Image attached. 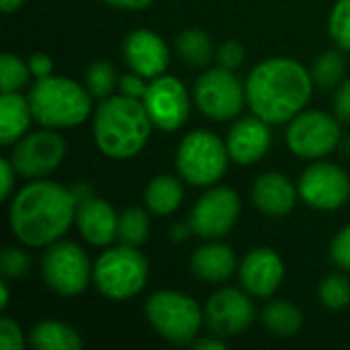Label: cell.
Wrapping results in <instances>:
<instances>
[{"label":"cell","mask_w":350,"mask_h":350,"mask_svg":"<svg viewBox=\"0 0 350 350\" xmlns=\"http://www.w3.org/2000/svg\"><path fill=\"white\" fill-rule=\"evenodd\" d=\"M31 269V258L25 250L21 248H6L0 254V275L2 279H21L29 273Z\"/></svg>","instance_id":"33"},{"label":"cell","mask_w":350,"mask_h":350,"mask_svg":"<svg viewBox=\"0 0 350 350\" xmlns=\"http://www.w3.org/2000/svg\"><path fill=\"white\" fill-rule=\"evenodd\" d=\"M31 68L27 62L12 53H2L0 57V88L2 92H18L31 80Z\"/></svg>","instance_id":"29"},{"label":"cell","mask_w":350,"mask_h":350,"mask_svg":"<svg viewBox=\"0 0 350 350\" xmlns=\"http://www.w3.org/2000/svg\"><path fill=\"white\" fill-rule=\"evenodd\" d=\"M193 349L195 350H224L226 349V342H224V338H219V336H213V338H203V340H197V342L193 345Z\"/></svg>","instance_id":"42"},{"label":"cell","mask_w":350,"mask_h":350,"mask_svg":"<svg viewBox=\"0 0 350 350\" xmlns=\"http://www.w3.org/2000/svg\"><path fill=\"white\" fill-rule=\"evenodd\" d=\"M0 349L2 350H23L25 349V334L21 330V326L4 316L0 320Z\"/></svg>","instance_id":"34"},{"label":"cell","mask_w":350,"mask_h":350,"mask_svg":"<svg viewBox=\"0 0 350 350\" xmlns=\"http://www.w3.org/2000/svg\"><path fill=\"white\" fill-rule=\"evenodd\" d=\"M328 29L334 43L342 51H350V0H336L330 12Z\"/></svg>","instance_id":"32"},{"label":"cell","mask_w":350,"mask_h":350,"mask_svg":"<svg viewBox=\"0 0 350 350\" xmlns=\"http://www.w3.org/2000/svg\"><path fill=\"white\" fill-rule=\"evenodd\" d=\"M41 275L53 293L74 297L86 291L92 279V267L82 246L70 240H57L41 256Z\"/></svg>","instance_id":"8"},{"label":"cell","mask_w":350,"mask_h":350,"mask_svg":"<svg viewBox=\"0 0 350 350\" xmlns=\"http://www.w3.org/2000/svg\"><path fill=\"white\" fill-rule=\"evenodd\" d=\"M299 191L281 172H265L252 185L254 207L271 217H281L293 211Z\"/></svg>","instance_id":"20"},{"label":"cell","mask_w":350,"mask_h":350,"mask_svg":"<svg viewBox=\"0 0 350 350\" xmlns=\"http://www.w3.org/2000/svg\"><path fill=\"white\" fill-rule=\"evenodd\" d=\"M103 2L121 10H142V8H148L154 0H103Z\"/></svg>","instance_id":"41"},{"label":"cell","mask_w":350,"mask_h":350,"mask_svg":"<svg viewBox=\"0 0 350 350\" xmlns=\"http://www.w3.org/2000/svg\"><path fill=\"white\" fill-rule=\"evenodd\" d=\"M29 96L18 92H2L0 96V144H16L33 121Z\"/></svg>","instance_id":"22"},{"label":"cell","mask_w":350,"mask_h":350,"mask_svg":"<svg viewBox=\"0 0 350 350\" xmlns=\"http://www.w3.org/2000/svg\"><path fill=\"white\" fill-rule=\"evenodd\" d=\"M29 68H31V74L39 80V78H45V76H51V72H53V62H51V57L47 55V53H41V51H37V53H33L31 57H29Z\"/></svg>","instance_id":"40"},{"label":"cell","mask_w":350,"mask_h":350,"mask_svg":"<svg viewBox=\"0 0 350 350\" xmlns=\"http://www.w3.org/2000/svg\"><path fill=\"white\" fill-rule=\"evenodd\" d=\"M119 90H121V94H125V96H131V98H144V94H146V90H148V82H146V78L142 76V74H137V72H129V74H123L121 78H119Z\"/></svg>","instance_id":"37"},{"label":"cell","mask_w":350,"mask_h":350,"mask_svg":"<svg viewBox=\"0 0 350 350\" xmlns=\"http://www.w3.org/2000/svg\"><path fill=\"white\" fill-rule=\"evenodd\" d=\"M314 78L299 62L271 57L252 68L246 80V103L267 123H287L312 98Z\"/></svg>","instance_id":"2"},{"label":"cell","mask_w":350,"mask_h":350,"mask_svg":"<svg viewBox=\"0 0 350 350\" xmlns=\"http://www.w3.org/2000/svg\"><path fill=\"white\" fill-rule=\"evenodd\" d=\"M345 70H347L345 55L336 49H328V51L320 53L318 59L314 62V68H312L314 84L322 90L338 88L342 84Z\"/></svg>","instance_id":"27"},{"label":"cell","mask_w":350,"mask_h":350,"mask_svg":"<svg viewBox=\"0 0 350 350\" xmlns=\"http://www.w3.org/2000/svg\"><path fill=\"white\" fill-rule=\"evenodd\" d=\"M148 275V258L135 246L125 244L105 250L92 267V281L96 289L113 301L135 297L146 287Z\"/></svg>","instance_id":"5"},{"label":"cell","mask_w":350,"mask_h":350,"mask_svg":"<svg viewBox=\"0 0 350 350\" xmlns=\"http://www.w3.org/2000/svg\"><path fill=\"white\" fill-rule=\"evenodd\" d=\"M256 318L250 297L234 287L215 291L205 304V324L213 336L232 338L252 326Z\"/></svg>","instance_id":"15"},{"label":"cell","mask_w":350,"mask_h":350,"mask_svg":"<svg viewBox=\"0 0 350 350\" xmlns=\"http://www.w3.org/2000/svg\"><path fill=\"white\" fill-rule=\"evenodd\" d=\"M189 232H193L191 224H189V226H183V228H180V226H176V228L172 230V240H176V242H178V240H185Z\"/></svg>","instance_id":"44"},{"label":"cell","mask_w":350,"mask_h":350,"mask_svg":"<svg viewBox=\"0 0 350 350\" xmlns=\"http://www.w3.org/2000/svg\"><path fill=\"white\" fill-rule=\"evenodd\" d=\"M230 160L226 139L207 129L187 133L176 150V170L193 187H213L226 174Z\"/></svg>","instance_id":"7"},{"label":"cell","mask_w":350,"mask_h":350,"mask_svg":"<svg viewBox=\"0 0 350 350\" xmlns=\"http://www.w3.org/2000/svg\"><path fill=\"white\" fill-rule=\"evenodd\" d=\"M271 142H273L271 123H267L256 115L238 119L230 127L226 137L230 158L242 166L262 160L271 148Z\"/></svg>","instance_id":"18"},{"label":"cell","mask_w":350,"mask_h":350,"mask_svg":"<svg viewBox=\"0 0 350 350\" xmlns=\"http://www.w3.org/2000/svg\"><path fill=\"white\" fill-rule=\"evenodd\" d=\"M242 211L236 191L228 187H213L199 197L189 213L193 234L203 240H219L232 232Z\"/></svg>","instance_id":"12"},{"label":"cell","mask_w":350,"mask_h":350,"mask_svg":"<svg viewBox=\"0 0 350 350\" xmlns=\"http://www.w3.org/2000/svg\"><path fill=\"white\" fill-rule=\"evenodd\" d=\"M178 55L195 68H203L213 59V41L201 29H187L176 37Z\"/></svg>","instance_id":"26"},{"label":"cell","mask_w":350,"mask_h":350,"mask_svg":"<svg viewBox=\"0 0 350 350\" xmlns=\"http://www.w3.org/2000/svg\"><path fill=\"white\" fill-rule=\"evenodd\" d=\"M29 345L37 350H78L82 349V338L64 322L43 320L31 328Z\"/></svg>","instance_id":"24"},{"label":"cell","mask_w":350,"mask_h":350,"mask_svg":"<svg viewBox=\"0 0 350 350\" xmlns=\"http://www.w3.org/2000/svg\"><path fill=\"white\" fill-rule=\"evenodd\" d=\"M23 4H25V0H0V8H2V12H6V14L18 10Z\"/></svg>","instance_id":"43"},{"label":"cell","mask_w":350,"mask_h":350,"mask_svg":"<svg viewBox=\"0 0 350 350\" xmlns=\"http://www.w3.org/2000/svg\"><path fill=\"white\" fill-rule=\"evenodd\" d=\"M297 191L310 207L320 211H336L350 199V178L340 166L332 162H316L304 170Z\"/></svg>","instance_id":"14"},{"label":"cell","mask_w":350,"mask_h":350,"mask_svg":"<svg viewBox=\"0 0 350 350\" xmlns=\"http://www.w3.org/2000/svg\"><path fill=\"white\" fill-rule=\"evenodd\" d=\"M318 297L328 310H345L350 304V281L345 275H328L318 287Z\"/></svg>","instance_id":"31"},{"label":"cell","mask_w":350,"mask_h":350,"mask_svg":"<svg viewBox=\"0 0 350 350\" xmlns=\"http://www.w3.org/2000/svg\"><path fill=\"white\" fill-rule=\"evenodd\" d=\"M0 291H2V299H0V310H6L8 306V285H6V279L0 283Z\"/></svg>","instance_id":"45"},{"label":"cell","mask_w":350,"mask_h":350,"mask_svg":"<svg viewBox=\"0 0 350 350\" xmlns=\"http://www.w3.org/2000/svg\"><path fill=\"white\" fill-rule=\"evenodd\" d=\"M191 271L205 283H226L236 271L234 250L221 242L209 240L193 252Z\"/></svg>","instance_id":"21"},{"label":"cell","mask_w":350,"mask_h":350,"mask_svg":"<svg viewBox=\"0 0 350 350\" xmlns=\"http://www.w3.org/2000/svg\"><path fill=\"white\" fill-rule=\"evenodd\" d=\"M330 258L338 269L350 271V226L342 228L334 236L332 246H330Z\"/></svg>","instance_id":"35"},{"label":"cell","mask_w":350,"mask_h":350,"mask_svg":"<svg viewBox=\"0 0 350 350\" xmlns=\"http://www.w3.org/2000/svg\"><path fill=\"white\" fill-rule=\"evenodd\" d=\"M154 127L160 131L180 129L191 115V98L185 84L176 76L162 74L148 84L142 98Z\"/></svg>","instance_id":"13"},{"label":"cell","mask_w":350,"mask_h":350,"mask_svg":"<svg viewBox=\"0 0 350 350\" xmlns=\"http://www.w3.org/2000/svg\"><path fill=\"white\" fill-rule=\"evenodd\" d=\"M334 117L350 125V80H345L334 94Z\"/></svg>","instance_id":"38"},{"label":"cell","mask_w":350,"mask_h":350,"mask_svg":"<svg viewBox=\"0 0 350 350\" xmlns=\"http://www.w3.org/2000/svg\"><path fill=\"white\" fill-rule=\"evenodd\" d=\"M238 273L244 291L252 297L265 299L275 295L277 289L281 287L285 277V265L273 248L262 246L250 250L244 256Z\"/></svg>","instance_id":"17"},{"label":"cell","mask_w":350,"mask_h":350,"mask_svg":"<svg viewBox=\"0 0 350 350\" xmlns=\"http://www.w3.org/2000/svg\"><path fill=\"white\" fill-rule=\"evenodd\" d=\"M150 234V219L148 213L139 207L125 209L119 215V226H117V240L125 246H142L148 240Z\"/></svg>","instance_id":"28"},{"label":"cell","mask_w":350,"mask_h":350,"mask_svg":"<svg viewBox=\"0 0 350 350\" xmlns=\"http://www.w3.org/2000/svg\"><path fill=\"white\" fill-rule=\"evenodd\" d=\"M78 197L74 189L37 178L23 187L10 201L8 224L18 242L31 248H47L76 221Z\"/></svg>","instance_id":"1"},{"label":"cell","mask_w":350,"mask_h":350,"mask_svg":"<svg viewBox=\"0 0 350 350\" xmlns=\"http://www.w3.org/2000/svg\"><path fill=\"white\" fill-rule=\"evenodd\" d=\"M146 318L150 326L170 345H193L203 322L205 312L199 304L178 291H156L146 301Z\"/></svg>","instance_id":"6"},{"label":"cell","mask_w":350,"mask_h":350,"mask_svg":"<svg viewBox=\"0 0 350 350\" xmlns=\"http://www.w3.org/2000/svg\"><path fill=\"white\" fill-rule=\"evenodd\" d=\"M27 96L35 121L49 129L76 127L92 113V94L70 78L53 74L39 78Z\"/></svg>","instance_id":"4"},{"label":"cell","mask_w":350,"mask_h":350,"mask_svg":"<svg viewBox=\"0 0 350 350\" xmlns=\"http://www.w3.org/2000/svg\"><path fill=\"white\" fill-rule=\"evenodd\" d=\"M185 199L183 183L172 174H160L146 187L144 203L154 215H172Z\"/></svg>","instance_id":"23"},{"label":"cell","mask_w":350,"mask_h":350,"mask_svg":"<svg viewBox=\"0 0 350 350\" xmlns=\"http://www.w3.org/2000/svg\"><path fill=\"white\" fill-rule=\"evenodd\" d=\"M68 152L66 139L45 127L41 131L25 133L12 148L10 162L14 170L25 178H45L59 168Z\"/></svg>","instance_id":"11"},{"label":"cell","mask_w":350,"mask_h":350,"mask_svg":"<svg viewBox=\"0 0 350 350\" xmlns=\"http://www.w3.org/2000/svg\"><path fill=\"white\" fill-rule=\"evenodd\" d=\"M287 148L304 160H322L340 144V121L324 111H301L289 121Z\"/></svg>","instance_id":"9"},{"label":"cell","mask_w":350,"mask_h":350,"mask_svg":"<svg viewBox=\"0 0 350 350\" xmlns=\"http://www.w3.org/2000/svg\"><path fill=\"white\" fill-rule=\"evenodd\" d=\"M16 170L12 166L10 160L2 158L0 160V176H2V185H0V199L2 201H8L12 191H14V180H16Z\"/></svg>","instance_id":"39"},{"label":"cell","mask_w":350,"mask_h":350,"mask_svg":"<svg viewBox=\"0 0 350 350\" xmlns=\"http://www.w3.org/2000/svg\"><path fill=\"white\" fill-rule=\"evenodd\" d=\"M199 111L213 121H230L240 115L246 103V86L232 70L211 68L203 72L193 88Z\"/></svg>","instance_id":"10"},{"label":"cell","mask_w":350,"mask_h":350,"mask_svg":"<svg viewBox=\"0 0 350 350\" xmlns=\"http://www.w3.org/2000/svg\"><path fill=\"white\" fill-rule=\"evenodd\" d=\"M82 238L92 246H111L117 238L119 215L105 199L88 197L78 203L76 221Z\"/></svg>","instance_id":"19"},{"label":"cell","mask_w":350,"mask_h":350,"mask_svg":"<svg viewBox=\"0 0 350 350\" xmlns=\"http://www.w3.org/2000/svg\"><path fill=\"white\" fill-rule=\"evenodd\" d=\"M152 119L139 98L111 94L100 100L92 119L96 148L111 160L137 156L150 139Z\"/></svg>","instance_id":"3"},{"label":"cell","mask_w":350,"mask_h":350,"mask_svg":"<svg viewBox=\"0 0 350 350\" xmlns=\"http://www.w3.org/2000/svg\"><path fill=\"white\" fill-rule=\"evenodd\" d=\"M123 59L129 70L154 80L166 72L170 64V49L158 33L135 29L123 39Z\"/></svg>","instance_id":"16"},{"label":"cell","mask_w":350,"mask_h":350,"mask_svg":"<svg viewBox=\"0 0 350 350\" xmlns=\"http://www.w3.org/2000/svg\"><path fill=\"white\" fill-rule=\"evenodd\" d=\"M262 322L273 336L289 338L299 332L304 324V316L293 304H289L287 299H279V301H271L265 308Z\"/></svg>","instance_id":"25"},{"label":"cell","mask_w":350,"mask_h":350,"mask_svg":"<svg viewBox=\"0 0 350 350\" xmlns=\"http://www.w3.org/2000/svg\"><path fill=\"white\" fill-rule=\"evenodd\" d=\"M244 55H246V51H244V47H242V43H238V41H226V43H221L219 45V49H217V62H219V66L221 68H226V70H236V68H240L242 66V62H244Z\"/></svg>","instance_id":"36"},{"label":"cell","mask_w":350,"mask_h":350,"mask_svg":"<svg viewBox=\"0 0 350 350\" xmlns=\"http://www.w3.org/2000/svg\"><path fill=\"white\" fill-rule=\"evenodd\" d=\"M117 84V74H115V68L105 62V59H98V62H92L86 70V88L88 92L92 94V98H107L113 94V88Z\"/></svg>","instance_id":"30"}]
</instances>
